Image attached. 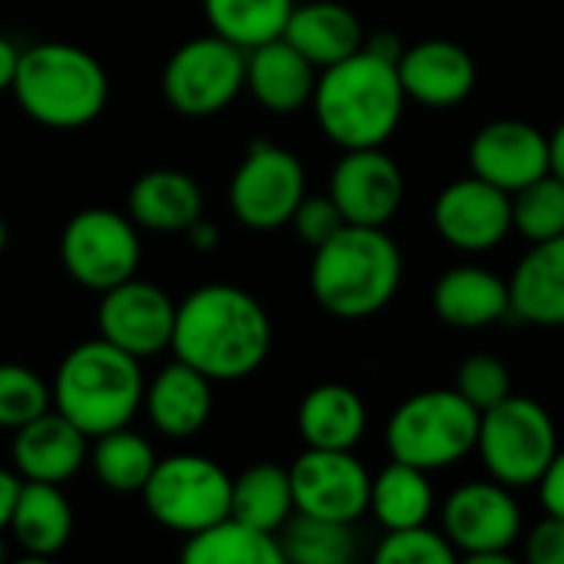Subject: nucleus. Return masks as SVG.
I'll return each mask as SVG.
<instances>
[{"label":"nucleus","mask_w":564,"mask_h":564,"mask_svg":"<svg viewBox=\"0 0 564 564\" xmlns=\"http://www.w3.org/2000/svg\"><path fill=\"white\" fill-rule=\"evenodd\" d=\"M274 327L264 304L235 284H205L175 307L172 354L212 383L245 380L271 354Z\"/></svg>","instance_id":"nucleus-1"},{"label":"nucleus","mask_w":564,"mask_h":564,"mask_svg":"<svg viewBox=\"0 0 564 564\" xmlns=\"http://www.w3.org/2000/svg\"><path fill=\"white\" fill-rule=\"evenodd\" d=\"M311 106L330 142L340 149H367L383 145L397 132L406 93L397 63H387L370 50H357L317 73Z\"/></svg>","instance_id":"nucleus-2"},{"label":"nucleus","mask_w":564,"mask_h":564,"mask_svg":"<svg viewBox=\"0 0 564 564\" xmlns=\"http://www.w3.org/2000/svg\"><path fill=\"white\" fill-rule=\"evenodd\" d=\"M400 281L403 254L387 228L344 225L330 241L314 248V301L340 321H364L380 314L397 297Z\"/></svg>","instance_id":"nucleus-3"},{"label":"nucleus","mask_w":564,"mask_h":564,"mask_svg":"<svg viewBox=\"0 0 564 564\" xmlns=\"http://www.w3.org/2000/svg\"><path fill=\"white\" fill-rule=\"evenodd\" d=\"M10 93L46 129H83L102 116L109 76L93 53L73 43H36L20 53Z\"/></svg>","instance_id":"nucleus-4"},{"label":"nucleus","mask_w":564,"mask_h":564,"mask_svg":"<svg viewBox=\"0 0 564 564\" xmlns=\"http://www.w3.org/2000/svg\"><path fill=\"white\" fill-rule=\"evenodd\" d=\"M145 377L132 354L96 337L73 347L53 380V410L76 423L89 440L129 426L142 410Z\"/></svg>","instance_id":"nucleus-5"},{"label":"nucleus","mask_w":564,"mask_h":564,"mask_svg":"<svg viewBox=\"0 0 564 564\" xmlns=\"http://www.w3.org/2000/svg\"><path fill=\"white\" fill-rule=\"evenodd\" d=\"M479 410L456 390H423L403 400L387 423L390 459L423 473L449 469L476 453Z\"/></svg>","instance_id":"nucleus-6"},{"label":"nucleus","mask_w":564,"mask_h":564,"mask_svg":"<svg viewBox=\"0 0 564 564\" xmlns=\"http://www.w3.org/2000/svg\"><path fill=\"white\" fill-rule=\"evenodd\" d=\"M476 453L489 479L509 489L539 486L558 453L555 420L539 400L512 393L479 416Z\"/></svg>","instance_id":"nucleus-7"},{"label":"nucleus","mask_w":564,"mask_h":564,"mask_svg":"<svg viewBox=\"0 0 564 564\" xmlns=\"http://www.w3.org/2000/svg\"><path fill=\"white\" fill-rule=\"evenodd\" d=\"M142 502L162 529L188 539L231 516V476L198 453L169 456L155 463Z\"/></svg>","instance_id":"nucleus-8"},{"label":"nucleus","mask_w":564,"mask_h":564,"mask_svg":"<svg viewBox=\"0 0 564 564\" xmlns=\"http://www.w3.org/2000/svg\"><path fill=\"white\" fill-rule=\"evenodd\" d=\"M59 261L76 284L102 294L135 278L142 261L139 228L129 215L109 208H83L66 221L59 235Z\"/></svg>","instance_id":"nucleus-9"},{"label":"nucleus","mask_w":564,"mask_h":564,"mask_svg":"<svg viewBox=\"0 0 564 564\" xmlns=\"http://www.w3.org/2000/svg\"><path fill=\"white\" fill-rule=\"evenodd\" d=\"M304 195L307 175L301 159L271 139H254L248 145L228 185V205L251 231H278L291 225V215Z\"/></svg>","instance_id":"nucleus-10"},{"label":"nucleus","mask_w":564,"mask_h":564,"mask_svg":"<svg viewBox=\"0 0 564 564\" xmlns=\"http://www.w3.org/2000/svg\"><path fill=\"white\" fill-rule=\"evenodd\" d=\"M443 535L469 564H509L522 539V506L496 479L466 482L443 502Z\"/></svg>","instance_id":"nucleus-11"},{"label":"nucleus","mask_w":564,"mask_h":564,"mask_svg":"<svg viewBox=\"0 0 564 564\" xmlns=\"http://www.w3.org/2000/svg\"><path fill=\"white\" fill-rule=\"evenodd\" d=\"M245 89V50L212 36H195L182 43L162 73V93L169 106L182 116L205 119L235 102Z\"/></svg>","instance_id":"nucleus-12"},{"label":"nucleus","mask_w":564,"mask_h":564,"mask_svg":"<svg viewBox=\"0 0 564 564\" xmlns=\"http://www.w3.org/2000/svg\"><path fill=\"white\" fill-rule=\"evenodd\" d=\"M291 473L294 512L347 522L367 516L370 509V473L354 456V449H304Z\"/></svg>","instance_id":"nucleus-13"},{"label":"nucleus","mask_w":564,"mask_h":564,"mask_svg":"<svg viewBox=\"0 0 564 564\" xmlns=\"http://www.w3.org/2000/svg\"><path fill=\"white\" fill-rule=\"evenodd\" d=\"M175 301L152 281L129 278L109 291H102L96 327L99 337L132 354L135 360H149L172 347L175 330Z\"/></svg>","instance_id":"nucleus-14"},{"label":"nucleus","mask_w":564,"mask_h":564,"mask_svg":"<svg viewBox=\"0 0 564 564\" xmlns=\"http://www.w3.org/2000/svg\"><path fill=\"white\" fill-rule=\"evenodd\" d=\"M433 225L456 251H492L512 235V195L479 175L456 178L436 195Z\"/></svg>","instance_id":"nucleus-15"},{"label":"nucleus","mask_w":564,"mask_h":564,"mask_svg":"<svg viewBox=\"0 0 564 564\" xmlns=\"http://www.w3.org/2000/svg\"><path fill=\"white\" fill-rule=\"evenodd\" d=\"M327 195L337 202L347 225L387 228V221L403 205L406 178L397 159L383 152V145L344 149L340 162L330 172Z\"/></svg>","instance_id":"nucleus-16"},{"label":"nucleus","mask_w":564,"mask_h":564,"mask_svg":"<svg viewBox=\"0 0 564 564\" xmlns=\"http://www.w3.org/2000/svg\"><path fill=\"white\" fill-rule=\"evenodd\" d=\"M473 175L516 195L529 182L552 172L549 135L525 119H492L469 142Z\"/></svg>","instance_id":"nucleus-17"},{"label":"nucleus","mask_w":564,"mask_h":564,"mask_svg":"<svg viewBox=\"0 0 564 564\" xmlns=\"http://www.w3.org/2000/svg\"><path fill=\"white\" fill-rule=\"evenodd\" d=\"M406 99L430 109H453L466 102L476 89L479 69L473 53L456 40H420L403 50L397 63Z\"/></svg>","instance_id":"nucleus-18"},{"label":"nucleus","mask_w":564,"mask_h":564,"mask_svg":"<svg viewBox=\"0 0 564 564\" xmlns=\"http://www.w3.org/2000/svg\"><path fill=\"white\" fill-rule=\"evenodd\" d=\"M10 456L20 479L63 486L89 459V436L59 410H46L36 420L13 430Z\"/></svg>","instance_id":"nucleus-19"},{"label":"nucleus","mask_w":564,"mask_h":564,"mask_svg":"<svg viewBox=\"0 0 564 564\" xmlns=\"http://www.w3.org/2000/svg\"><path fill=\"white\" fill-rule=\"evenodd\" d=\"M142 410L149 423L169 440H192L205 430L215 410L212 380L195 367L172 360L159 370L152 383H145Z\"/></svg>","instance_id":"nucleus-20"},{"label":"nucleus","mask_w":564,"mask_h":564,"mask_svg":"<svg viewBox=\"0 0 564 564\" xmlns=\"http://www.w3.org/2000/svg\"><path fill=\"white\" fill-rule=\"evenodd\" d=\"M317 66L284 36L245 53V89L271 112H297L314 99Z\"/></svg>","instance_id":"nucleus-21"},{"label":"nucleus","mask_w":564,"mask_h":564,"mask_svg":"<svg viewBox=\"0 0 564 564\" xmlns=\"http://www.w3.org/2000/svg\"><path fill=\"white\" fill-rule=\"evenodd\" d=\"M433 311L456 330H479L512 314L509 281L479 264L449 268L433 288Z\"/></svg>","instance_id":"nucleus-22"},{"label":"nucleus","mask_w":564,"mask_h":564,"mask_svg":"<svg viewBox=\"0 0 564 564\" xmlns=\"http://www.w3.org/2000/svg\"><path fill=\"white\" fill-rule=\"evenodd\" d=\"M297 53H304L317 69H327L357 50H364V23L360 17L337 0H311V3H294L288 26L281 33Z\"/></svg>","instance_id":"nucleus-23"},{"label":"nucleus","mask_w":564,"mask_h":564,"mask_svg":"<svg viewBox=\"0 0 564 564\" xmlns=\"http://www.w3.org/2000/svg\"><path fill=\"white\" fill-rule=\"evenodd\" d=\"M512 314L535 327H564V235L535 241L509 278Z\"/></svg>","instance_id":"nucleus-24"},{"label":"nucleus","mask_w":564,"mask_h":564,"mask_svg":"<svg viewBox=\"0 0 564 564\" xmlns=\"http://www.w3.org/2000/svg\"><path fill=\"white\" fill-rule=\"evenodd\" d=\"M126 212L135 228L159 235H185L202 218V188L178 169H152L129 188Z\"/></svg>","instance_id":"nucleus-25"},{"label":"nucleus","mask_w":564,"mask_h":564,"mask_svg":"<svg viewBox=\"0 0 564 564\" xmlns=\"http://www.w3.org/2000/svg\"><path fill=\"white\" fill-rule=\"evenodd\" d=\"M10 535L30 558H53L73 539V506L53 482H20Z\"/></svg>","instance_id":"nucleus-26"},{"label":"nucleus","mask_w":564,"mask_h":564,"mask_svg":"<svg viewBox=\"0 0 564 564\" xmlns=\"http://www.w3.org/2000/svg\"><path fill=\"white\" fill-rule=\"evenodd\" d=\"M297 433L311 449H357L367 433V406L347 383H321L297 406Z\"/></svg>","instance_id":"nucleus-27"},{"label":"nucleus","mask_w":564,"mask_h":564,"mask_svg":"<svg viewBox=\"0 0 564 564\" xmlns=\"http://www.w3.org/2000/svg\"><path fill=\"white\" fill-rule=\"evenodd\" d=\"M436 496L430 486V473L406 466V463H390L383 473L370 479V516L383 525V532L397 529H413L426 525L433 516Z\"/></svg>","instance_id":"nucleus-28"},{"label":"nucleus","mask_w":564,"mask_h":564,"mask_svg":"<svg viewBox=\"0 0 564 564\" xmlns=\"http://www.w3.org/2000/svg\"><path fill=\"white\" fill-rule=\"evenodd\" d=\"M182 562L188 564H284L278 535L261 532L235 516L188 535L182 545Z\"/></svg>","instance_id":"nucleus-29"},{"label":"nucleus","mask_w":564,"mask_h":564,"mask_svg":"<svg viewBox=\"0 0 564 564\" xmlns=\"http://www.w3.org/2000/svg\"><path fill=\"white\" fill-rule=\"evenodd\" d=\"M231 516L278 535L294 516L291 473L274 463L248 466L238 479H231Z\"/></svg>","instance_id":"nucleus-30"},{"label":"nucleus","mask_w":564,"mask_h":564,"mask_svg":"<svg viewBox=\"0 0 564 564\" xmlns=\"http://www.w3.org/2000/svg\"><path fill=\"white\" fill-rule=\"evenodd\" d=\"M86 463L93 466L99 486H106L109 492L142 496L159 456L145 436L132 433L129 426H119L102 436H93V449Z\"/></svg>","instance_id":"nucleus-31"},{"label":"nucleus","mask_w":564,"mask_h":564,"mask_svg":"<svg viewBox=\"0 0 564 564\" xmlns=\"http://www.w3.org/2000/svg\"><path fill=\"white\" fill-rule=\"evenodd\" d=\"M202 7L212 33L248 53L284 33L294 0H202Z\"/></svg>","instance_id":"nucleus-32"},{"label":"nucleus","mask_w":564,"mask_h":564,"mask_svg":"<svg viewBox=\"0 0 564 564\" xmlns=\"http://www.w3.org/2000/svg\"><path fill=\"white\" fill-rule=\"evenodd\" d=\"M284 562L294 564H347L357 555V539L347 522L294 512L278 532Z\"/></svg>","instance_id":"nucleus-33"},{"label":"nucleus","mask_w":564,"mask_h":564,"mask_svg":"<svg viewBox=\"0 0 564 564\" xmlns=\"http://www.w3.org/2000/svg\"><path fill=\"white\" fill-rule=\"evenodd\" d=\"M512 231L525 241H549L564 235V182L545 172L512 195Z\"/></svg>","instance_id":"nucleus-34"},{"label":"nucleus","mask_w":564,"mask_h":564,"mask_svg":"<svg viewBox=\"0 0 564 564\" xmlns=\"http://www.w3.org/2000/svg\"><path fill=\"white\" fill-rule=\"evenodd\" d=\"M53 406L46 380L23 364H0V430H20Z\"/></svg>","instance_id":"nucleus-35"},{"label":"nucleus","mask_w":564,"mask_h":564,"mask_svg":"<svg viewBox=\"0 0 564 564\" xmlns=\"http://www.w3.org/2000/svg\"><path fill=\"white\" fill-rule=\"evenodd\" d=\"M459 558L449 539L430 525H413V529H397L387 532L377 562L380 564H453Z\"/></svg>","instance_id":"nucleus-36"},{"label":"nucleus","mask_w":564,"mask_h":564,"mask_svg":"<svg viewBox=\"0 0 564 564\" xmlns=\"http://www.w3.org/2000/svg\"><path fill=\"white\" fill-rule=\"evenodd\" d=\"M453 390L463 393L479 413H486L489 406H496L506 397H512V373H509V367L499 357L476 354V357L459 364Z\"/></svg>","instance_id":"nucleus-37"},{"label":"nucleus","mask_w":564,"mask_h":564,"mask_svg":"<svg viewBox=\"0 0 564 564\" xmlns=\"http://www.w3.org/2000/svg\"><path fill=\"white\" fill-rule=\"evenodd\" d=\"M291 225L297 231V238L311 248H321L324 241H330L347 221L337 208V202L330 195H304L297 212L291 215Z\"/></svg>","instance_id":"nucleus-38"},{"label":"nucleus","mask_w":564,"mask_h":564,"mask_svg":"<svg viewBox=\"0 0 564 564\" xmlns=\"http://www.w3.org/2000/svg\"><path fill=\"white\" fill-rule=\"evenodd\" d=\"M525 562L529 564H564V519L545 516L525 535Z\"/></svg>","instance_id":"nucleus-39"},{"label":"nucleus","mask_w":564,"mask_h":564,"mask_svg":"<svg viewBox=\"0 0 564 564\" xmlns=\"http://www.w3.org/2000/svg\"><path fill=\"white\" fill-rule=\"evenodd\" d=\"M539 489H542V506H545V512L564 519V449L555 453L552 466H549L545 476L539 479Z\"/></svg>","instance_id":"nucleus-40"},{"label":"nucleus","mask_w":564,"mask_h":564,"mask_svg":"<svg viewBox=\"0 0 564 564\" xmlns=\"http://www.w3.org/2000/svg\"><path fill=\"white\" fill-rule=\"evenodd\" d=\"M364 50H370L373 56H380V59H387V63H400V56H403V40L397 36V33H390V30H380V33H373L370 40H364Z\"/></svg>","instance_id":"nucleus-41"},{"label":"nucleus","mask_w":564,"mask_h":564,"mask_svg":"<svg viewBox=\"0 0 564 564\" xmlns=\"http://www.w3.org/2000/svg\"><path fill=\"white\" fill-rule=\"evenodd\" d=\"M20 476H17V469L10 473V469H3L0 466V532L10 525V512H13V502H17V492H20Z\"/></svg>","instance_id":"nucleus-42"},{"label":"nucleus","mask_w":564,"mask_h":564,"mask_svg":"<svg viewBox=\"0 0 564 564\" xmlns=\"http://www.w3.org/2000/svg\"><path fill=\"white\" fill-rule=\"evenodd\" d=\"M17 59H20V50L7 36H0V93H10L13 76H17Z\"/></svg>","instance_id":"nucleus-43"},{"label":"nucleus","mask_w":564,"mask_h":564,"mask_svg":"<svg viewBox=\"0 0 564 564\" xmlns=\"http://www.w3.org/2000/svg\"><path fill=\"white\" fill-rule=\"evenodd\" d=\"M185 235H188L192 248H198V251H212L218 245V228L212 221H205V218H198Z\"/></svg>","instance_id":"nucleus-44"},{"label":"nucleus","mask_w":564,"mask_h":564,"mask_svg":"<svg viewBox=\"0 0 564 564\" xmlns=\"http://www.w3.org/2000/svg\"><path fill=\"white\" fill-rule=\"evenodd\" d=\"M549 162H552V175H558L564 182V119L549 135Z\"/></svg>","instance_id":"nucleus-45"},{"label":"nucleus","mask_w":564,"mask_h":564,"mask_svg":"<svg viewBox=\"0 0 564 564\" xmlns=\"http://www.w3.org/2000/svg\"><path fill=\"white\" fill-rule=\"evenodd\" d=\"M7 241H10V231H7V221H3V215H0V254H3V248H7Z\"/></svg>","instance_id":"nucleus-46"},{"label":"nucleus","mask_w":564,"mask_h":564,"mask_svg":"<svg viewBox=\"0 0 564 564\" xmlns=\"http://www.w3.org/2000/svg\"><path fill=\"white\" fill-rule=\"evenodd\" d=\"M7 558V549H3V542H0V562Z\"/></svg>","instance_id":"nucleus-47"}]
</instances>
